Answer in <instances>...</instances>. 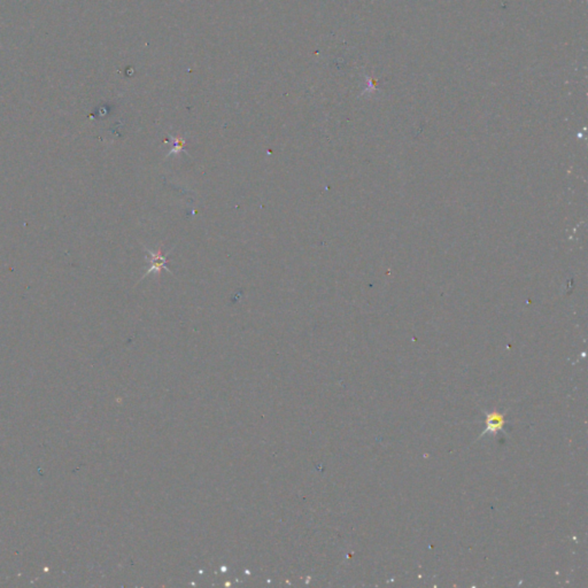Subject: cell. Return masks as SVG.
Returning a JSON list of instances; mask_svg holds the SVG:
<instances>
[{
	"instance_id": "cell-1",
	"label": "cell",
	"mask_w": 588,
	"mask_h": 588,
	"mask_svg": "<svg viewBox=\"0 0 588 588\" xmlns=\"http://www.w3.org/2000/svg\"><path fill=\"white\" fill-rule=\"evenodd\" d=\"M145 250L147 252V255H148V260H147L148 268H147L146 274L143 276V278H145L146 276H148L150 274H159V272L161 271V269H166L168 272H170V269L167 267L168 255H162L161 251L155 252L153 250H148V248H146V247H145Z\"/></svg>"
},
{
	"instance_id": "cell-2",
	"label": "cell",
	"mask_w": 588,
	"mask_h": 588,
	"mask_svg": "<svg viewBox=\"0 0 588 588\" xmlns=\"http://www.w3.org/2000/svg\"><path fill=\"white\" fill-rule=\"evenodd\" d=\"M503 424H505V421H503V416L501 414H498V412L489 414L487 418H486L485 432L488 431L489 433H496V431L502 430Z\"/></svg>"
},
{
	"instance_id": "cell-3",
	"label": "cell",
	"mask_w": 588,
	"mask_h": 588,
	"mask_svg": "<svg viewBox=\"0 0 588 588\" xmlns=\"http://www.w3.org/2000/svg\"><path fill=\"white\" fill-rule=\"evenodd\" d=\"M171 142H173V148L170 149V152L168 153L167 157H169L170 155H175V154H178L181 152L182 149H183V146L185 144V139L184 138H181V137H170Z\"/></svg>"
}]
</instances>
